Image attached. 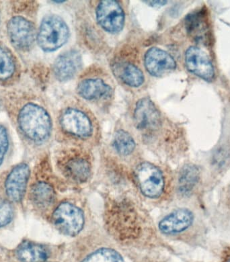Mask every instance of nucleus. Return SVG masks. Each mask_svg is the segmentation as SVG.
<instances>
[{
	"label": "nucleus",
	"instance_id": "nucleus-11",
	"mask_svg": "<svg viewBox=\"0 0 230 262\" xmlns=\"http://www.w3.org/2000/svg\"><path fill=\"white\" fill-rule=\"evenodd\" d=\"M30 169L26 164L17 165L8 175L5 183L6 194L12 201L19 202L25 196Z\"/></svg>",
	"mask_w": 230,
	"mask_h": 262
},
{
	"label": "nucleus",
	"instance_id": "nucleus-14",
	"mask_svg": "<svg viewBox=\"0 0 230 262\" xmlns=\"http://www.w3.org/2000/svg\"><path fill=\"white\" fill-rule=\"evenodd\" d=\"M77 93L87 100L107 99L113 95V89L102 79L90 78L83 79L77 85Z\"/></svg>",
	"mask_w": 230,
	"mask_h": 262
},
{
	"label": "nucleus",
	"instance_id": "nucleus-24",
	"mask_svg": "<svg viewBox=\"0 0 230 262\" xmlns=\"http://www.w3.org/2000/svg\"><path fill=\"white\" fill-rule=\"evenodd\" d=\"M14 215L12 205L9 202L0 199V227L10 223Z\"/></svg>",
	"mask_w": 230,
	"mask_h": 262
},
{
	"label": "nucleus",
	"instance_id": "nucleus-20",
	"mask_svg": "<svg viewBox=\"0 0 230 262\" xmlns=\"http://www.w3.org/2000/svg\"><path fill=\"white\" fill-rule=\"evenodd\" d=\"M199 179V171L195 165H186L182 169L178 180L179 190L183 194H188L196 186Z\"/></svg>",
	"mask_w": 230,
	"mask_h": 262
},
{
	"label": "nucleus",
	"instance_id": "nucleus-3",
	"mask_svg": "<svg viewBox=\"0 0 230 262\" xmlns=\"http://www.w3.org/2000/svg\"><path fill=\"white\" fill-rule=\"evenodd\" d=\"M53 220L60 231L70 236L80 233L85 225L83 212L69 203H63L58 206L53 212Z\"/></svg>",
	"mask_w": 230,
	"mask_h": 262
},
{
	"label": "nucleus",
	"instance_id": "nucleus-21",
	"mask_svg": "<svg viewBox=\"0 0 230 262\" xmlns=\"http://www.w3.org/2000/svg\"><path fill=\"white\" fill-rule=\"evenodd\" d=\"M113 145L116 151L122 156H128L134 151L135 143L132 135L123 130H118L114 137Z\"/></svg>",
	"mask_w": 230,
	"mask_h": 262
},
{
	"label": "nucleus",
	"instance_id": "nucleus-18",
	"mask_svg": "<svg viewBox=\"0 0 230 262\" xmlns=\"http://www.w3.org/2000/svg\"><path fill=\"white\" fill-rule=\"evenodd\" d=\"M118 75L126 84L131 87H139L144 82L142 71L137 66L130 63H122L118 65Z\"/></svg>",
	"mask_w": 230,
	"mask_h": 262
},
{
	"label": "nucleus",
	"instance_id": "nucleus-4",
	"mask_svg": "<svg viewBox=\"0 0 230 262\" xmlns=\"http://www.w3.org/2000/svg\"><path fill=\"white\" fill-rule=\"evenodd\" d=\"M137 182L145 196L155 199L162 194L164 179L162 171L150 163H143L137 167Z\"/></svg>",
	"mask_w": 230,
	"mask_h": 262
},
{
	"label": "nucleus",
	"instance_id": "nucleus-2",
	"mask_svg": "<svg viewBox=\"0 0 230 262\" xmlns=\"http://www.w3.org/2000/svg\"><path fill=\"white\" fill-rule=\"evenodd\" d=\"M69 36L70 30L65 21L56 15H50L43 20L36 38L43 50L53 52L64 46Z\"/></svg>",
	"mask_w": 230,
	"mask_h": 262
},
{
	"label": "nucleus",
	"instance_id": "nucleus-17",
	"mask_svg": "<svg viewBox=\"0 0 230 262\" xmlns=\"http://www.w3.org/2000/svg\"><path fill=\"white\" fill-rule=\"evenodd\" d=\"M16 255L22 262H45L49 252L41 245L25 242L17 249Z\"/></svg>",
	"mask_w": 230,
	"mask_h": 262
},
{
	"label": "nucleus",
	"instance_id": "nucleus-13",
	"mask_svg": "<svg viewBox=\"0 0 230 262\" xmlns=\"http://www.w3.org/2000/svg\"><path fill=\"white\" fill-rule=\"evenodd\" d=\"M193 214L190 210L181 208L165 216L159 223V229L164 234H176L185 231L192 225Z\"/></svg>",
	"mask_w": 230,
	"mask_h": 262
},
{
	"label": "nucleus",
	"instance_id": "nucleus-12",
	"mask_svg": "<svg viewBox=\"0 0 230 262\" xmlns=\"http://www.w3.org/2000/svg\"><path fill=\"white\" fill-rule=\"evenodd\" d=\"M82 65L81 56L78 51L70 50L63 53L55 60L53 71L58 80H70L76 76Z\"/></svg>",
	"mask_w": 230,
	"mask_h": 262
},
{
	"label": "nucleus",
	"instance_id": "nucleus-15",
	"mask_svg": "<svg viewBox=\"0 0 230 262\" xmlns=\"http://www.w3.org/2000/svg\"><path fill=\"white\" fill-rule=\"evenodd\" d=\"M64 168L69 177L77 182L86 181L90 173V163L80 156H74L67 159Z\"/></svg>",
	"mask_w": 230,
	"mask_h": 262
},
{
	"label": "nucleus",
	"instance_id": "nucleus-22",
	"mask_svg": "<svg viewBox=\"0 0 230 262\" xmlns=\"http://www.w3.org/2000/svg\"><path fill=\"white\" fill-rule=\"evenodd\" d=\"M81 262H124L120 253L109 248L94 251Z\"/></svg>",
	"mask_w": 230,
	"mask_h": 262
},
{
	"label": "nucleus",
	"instance_id": "nucleus-9",
	"mask_svg": "<svg viewBox=\"0 0 230 262\" xmlns=\"http://www.w3.org/2000/svg\"><path fill=\"white\" fill-rule=\"evenodd\" d=\"M146 70L152 76L160 77L176 68L175 60L166 51L153 47L146 52L144 58Z\"/></svg>",
	"mask_w": 230,
	"mask_h": 262
},
{
	"label": "nucleus",
	"instance_id": "nucleus-10",
	"mask_svg": "<svg viewBox=\"0 0 230 262\" xmlns=\"http://www.w3.org/2000/svg\"><path fill=\"white\" fill-rule=\"evenodd\" d=\"M160 114L156 105L150 98L139 100L134 111V122L138 128L154 129L160 124Z\"/></svg>",
	"mask_w": 230,
	"mask_h": 262
},
{
	"label": "nucleus",
	"instance_id": "nucleus-19",
	"mask_svg": "<svg viewBox=\"0 0 230 262\" xmlns=\"http://www.w3.org/2000/svg\"><path fill=\"white\" fill-rule=\"evenodd\" d=\"M31 199L38 207H50L55 200V192L52 187L45 182L35 184L31 190Z\"/></svg>",
	"mask_w": 230,
	"mask_h": 262
},
{
	"label": "nucleus",
	"instance_id": "nucleus-8",
	"mask_svg": "<svg viewBox=\"0 0 230 262\" xmlns=\"http://www.w3.org/2000/svg\"><path fill=\"white\" fill-rule=\"evenodd\" d=\"M60 123L63 129L74 136L87 137L92 132V124L83 112L74 108L67 109L62 114Z\"/></svg>",
	"mask_w": 230,
	"mask_h": 262
},
{
	"label": "nucleus",
	"instance_id": "nucleus-23",
	"mask_svg": "<svg viewBox=\"0 0 230 262\" xmlns=\"http://www.w3.org/2000/svg\"><path fill=\"white\" fill-rule=\"evenodd\" d=\"M15 72V64L10 53L0 47V80L11 78Z\"/></svg>",
	"mask_w": 230,
	"mask_h": 262
},
{
	"label": "nucleus",
	"instance_id": "nucleus-6",
	"mask_svg": "<svg viewBox=\"0 0 230 262\" xmlns=\"http://www.w3.org/2000/svg\"><path fill=\"white\" fill-rule=\"evenodd\" d=\"M96 18L100 27L110 33H118L123 29L124 13L116 1H102L96 8Z\"/></svg>",
	"mask_w": 230,
	"mask_h": 262
},
{
	"label": "nucleus",
	"instance_id": "nucleus-25",
	"mask_svg": "<svg viewBox=\"0 0 230 262\" xmlns=\"http://www.w3.org/2000/svg\"><path fill=\"white\" fill-rule=\"evenodd\" d=\"M9 141L7 130L3 126L0 125V165L3 162L4 157L8 151Z\"/></svg>",
	"mask_w": 230,
	"mask_h": 262
},
{
	"label": "nucleus",
	"instance_id": "nucleus-1",
	"mask_svg": "<svg viewBox=\"0 0 230 262\" xmlns=\"http://www.w3.org/2000/svg\"><path fill=\"white\" fill-rule=\"evenodd\" d=\"M18 122L24 134L35 142H42L50 135L52 128L50 116L37 104H26L19 113Z\"/></svg>",
	"mask_w": 230,
	"mask_h": 262
},
{
	"label": "nucleus",
	"instance_id": "nucleus-27",
	"mask_svg": "<svg viewBox=\"0 0 230 262\" xmlns=\"http://www.w3.org/2000/svg\"><path fill=\"white\" fill-rule=\"evenodd\" d=\"M227 262H230V258L227 261Z\"/></svg>",
	"mask_w": 230,
	"mask_h": 262
},
{
	"label": "nucleus",
	"instance_id": "nucleus-5",
	"mask_svg": "<svg viewBox=\"0 0 230 262\" xmlns=\"http://www.w3.org/2000/svg\"><path fill=\"white\" fill-rule=\"evenodd\" d=\"M8 34L15 48L21 51L31 49L36 39L33 23L21 16L13 17L8 23Z\"/></svg>",
	"mask_w": 230,
	"mask_h": 262
},
{
	"label": "nucleus",
	"instance_id": "nucleus-16",
	"mask_svg": "<svg viewBox=\"0 0 230 262\" xmlns=\"http://www.w3.org/2000/svg\"><path fill=\"white\" fill-rule=\"evenodd\" d=\"M187 31L198 41H206L208 34V25L205 13L201 11L193 13L187 17Z\"/></svg>",
	"mask_w": 230,
	"mask_h": 262
},
{
	"label": "nucleus",
	"instance_id": "nucleus-26",
	"mask_svg": "<svg viewBox=\"0 0 230 262\" xmlns=\"http://www.w3.org/2000/svg\"><path fill=\"white\" fill-rule=\"evenodd\" d=\"M143 2L147 4L148 6L154 8L161 7L167 4V1H144Z\"/></svg>",
	"mask_w": 230,
	"mask_h": 262
},
{
	"label": "nucleus",
	"instance_id": "nucleus-7",
	"mask_svg": "<svg viewBox=\"0 0 230 262\" xmlns=\"http://www.w3.org/2000/svg\"><path fill=\"white\" fill-rule=\"evenodd\" d=\"M187 70L204 80L212 81L215 76L214 67L208 56L201 49L191 47L186 51Z\"/></svg>",
	"mask_w": 230,
	"mask_h": 262
}]
</instances>
